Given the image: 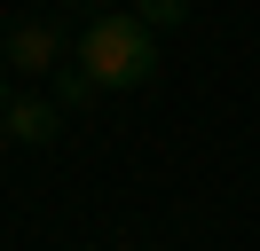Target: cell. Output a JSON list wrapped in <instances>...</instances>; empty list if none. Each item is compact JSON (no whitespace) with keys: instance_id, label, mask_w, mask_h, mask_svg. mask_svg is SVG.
Listing matches in <instances>:
<instances>
[{"instance_id":"1","label":"cell","mask_w":260,"mask_h":251,"mask_svg":"<svg viewBox=\"0 0 260 251\" xmlns=\"http://www.w3.org/2000/svg\"><path fill=\"white\" fill-rule=\"evenodd\" d=\"M71 63L95 78V94H126V87H150L158 47H150V24H142L134 8H103V16H87Z\"/></svg>"},{"instance_id":"2","label":"cell","mask_w":260,"mask_h":251,"mask_svg":"<svg viewBox=\"0 0 260 251\" xmlns=\"http://www.w3.org/2000/svg\"><path fill=\"white\" fill-rule=\"evenodd\" d=\"M0 63H24V71H63V31H55V24H8Z\"/></svg>"},{"instance_id":"3","label":"cell","mask_w":260,"mask_h":251,"mask_svg":"<svg viewBox=\"0 0 260 251\" xmlns=\"http://www.w3.org/2000/svg\"><path fill=\"white\" fill-rule=\"evenodd\" d=\"M0 134H16V141H55V102H8V110H0Z\"/></svg>"},{"instance_id":"4","label":"cell","mask_w":260,"mask_h":251,"mask_svg":"<svg viewBox=\"0 0 260 251\" xmlns=\"http://www.w3.org/2000/svg\"><path fill=\"white\" fill-rule=\"evenodd\" d=\"M134 16H142V24H181L189 0H134Z\"/></svg>"},{"instance_id":"5","label":"cell","mask_w":260,"mask_h":251,"mask_svg":"<svg viewBox=\"0 0 260 251\" xmlns=\"http://www.w3.org/2000/svg\"><path fill=\"white\" fill-rule=\"evenodd\" d=\"M55 94H63V102H87V94H95V78H87L79 63H63V71H55Z\"/></svg>"},{"instance_id":"6","label":"cell","mask_w":260,"mask_h":251,"mask_svg":"<svg viewBox=\"0 0 260 251\" xmlns=\"http://www.w3.org/2000/svg\"><path fill=\"white\" fill-rule=\"evenodd\" d=\"M0 110H8V78H0Z\"/></svg>"}]
</instances>
